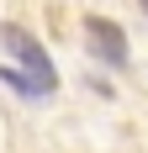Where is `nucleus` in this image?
Returning a JSON list of instances; mask_svg holds the SVG:
<instances>
[{"mask_svg":"<svg viewBox=\"0 0 148 153\" xmlns=\"http://www.w3.org/2000/svg\"><path fill=\"white\" fill-rule=\"evenodd\" d=\"M0 42H5V53L21 63V74L43 85V95L58 90V74H53V63H48V53H43V42H37V37H27L21 27H0Z\"/></svg>","mask_w":148,"mask_h":153,"instance_id":"obj_1","label":"nucleus"},{"mask_svg":"<svg viewBox=\"0 0 148 153\" xmlns=\"http://www.w3.org/2000/svg\"><path fill=\"white\" fill-rule=\"evenodd\" d=\"M85 42H90V58H95V63H111V69H127V58H132L127 32H122L117 21H106V16H90V21H85Z\"/></svg>","mask_w":148,"mask_h":153,"instance_id":"obj_2","label":"nucleus"},{"mask_svg":"<svg viewBox=\"0 0 148 153\" xmlns=\"http://www.w3.org/2000/svg\"><path fill=\"white\" fill-rule=\"evenodd\" d=\"M0 79H5L16 95H32V100H43V85H37V79H27L21 69H0Z\"/></svg>","mask_w":148,"mask_h":153,"instance_id":"obj_3","label":"nucleus"}]
</instances>
